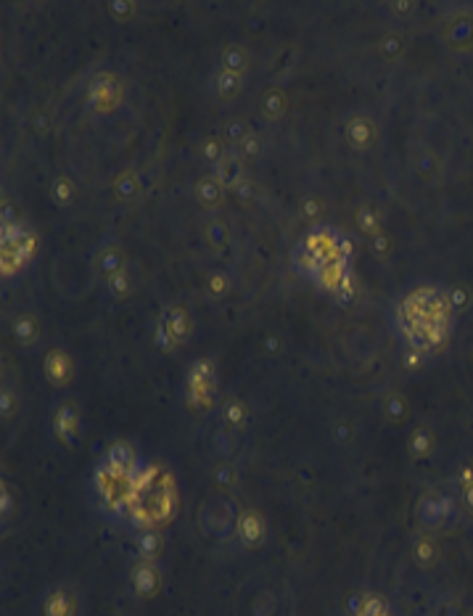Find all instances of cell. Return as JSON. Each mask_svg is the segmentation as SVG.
Instances as JSON below:
<instances>
[{"label":"cell","mask_w":473,"mask_h":616,"mask_svg":"<svg viewBox=\"0 0 473 616\" xmlns=\"http://www.w3.org/2000/svg\"><path fill=\"white\" fill-rule=\"evenodd\" d=\"M225 415H227V421H230L233 426H238V424L243 421V407H241V402H227Z\"/></svg>","instance_id":"1f68e13d"},{"label":"cell","mask_w":473,"mask_h":616,"mask_svg":"<svg viewBox=\"0 0 473 616\" xmlns=\"http://www.w3.org/2000/svg\"><path fill=\"white\" fill-rule=\"evenodd\" d=\"M355 254V241L344 233H336V257L344 262H349V257Z\"/></svg>","instance_id":"484cf974"},{"label":"cell","mask_w":473,"mask_h":616,"mask_svg":"<svg viewBox=\"0 0 473 616\" xmlns=\"http://www.w3.org/2000/svg\"><path fill=\"white\" fill-rule=\"evenodd\" d=\"M50 199L56 202V206H71L74 199H77V186L71 183V178L59 175L50 183Z\"/></svg>","instance_id":"4fadbf2b"},{"label":"cell","mask_w":473,"mask_h":616,"mask_svg":"<svg viewBox=\"0 0 473 616\" xmlns=\"http://www.w3.org/2000/svg\"><path fill=\"white\" fill-rule=\"evenodd\" d=\"M156 342H159V346L162 349H172L175 346V339H172V333H169V328H167V323L164 320H159V326H156Z\"/></svg>","instance_id":"f1b7e54d"},{"label":"cell","mask_w":473,"mask_h":616,"mask_svg":"<svg viewBox=\"0 0 473 616\" xmlns=\"http://www.w3.org/2000/svg\"><path fill=\"white\" fill-rule=\"evenodd\" d=\"M199 154H202L204 164L217 167L227 156L225 141H223V138H217V135H209V138H204L202 146H199Z\"/></svg>","instance_id":"5bb4252c"},{"label":"cell","mask_w":473,"mask_h":616,"mask_svg":"<svg viewBox=\"0 0 473 616\" xmlns=\"http://www.w3.org/2000/svg\"><path fill=\"white\" fill-rule=\"evenodd\" d=\"M11 333L16 336V342L24 344V346H29V344L37 342V318L35 315H16L11 323Z\"/></svg>","instance_id":"8fae6325"},{"label":"cell","mask_w":473,"mask_h":616,"mask_svg":"<svg viewBox=\"0 0 473 616\" xmlns=\"http://www.w3.org/2000/svg\"><path fill=\"white\" fill-rule=\"evenodd\" d=\"M220 69L225 71H233V74H246L248 71V53L243 46H238V43H230V46L223 48V53H220Z\"/></svg>","instance_id":"9c48e42d"},{"label":"cell","mask_w":473,"mask_h":616,"mask_svg":"<svg viewBox=\"0 0 473 616\" xmlns=\"http://www.w3.org/2000/svg\"><path fill=\"white\" fill-rule=\"evenodd\" d=\"M262 154V135L260 132H251L246 141L238 146V156L241 159H257Z\"/></svg>","instance_id":"603a6c76"},{"label":"cell","mask_w":473,"mask_h":616,"mask_svg":"<svg viewBox=\"0 0 473 616\" xmlns=\"http://www.w3.org/2000/svg\"><path fill=\"white\" fill-rule=\"evenodd\" d=\"M162 320L167 323V328H169V333H172V339H175V342H185V339H188L190 315H188V309L183 307V304H169V307L164 309Z\"/></svg>","instance_id":"5b68a950"},{"label":"cell","mask_w":473,"mask_h":616,"mask_svg":"<svg viewBox=\"0 0 473 616\" xmlns=\"http://www.w3.org/2000/svg\"><path fill=\"white\" fill-rule=\"evenodd\" d=\"M236 196L238 199H241V202H248V199H254V193H257V188H254V183H248L246 178L241 180V183H238L236 188Z\"/></svg>","instance_id":"4dcf8cb0"},{"label":"cell","mask_w":473,"mask_h":616,"mask_svg":"<svg viewBox=\"0 0 473 616\" xmlns=\"http://www.w3.org/2000/svg\"><path fill=\"white\" fill-rule=\"evenodd\" d=\"M138 550H141L143 558H154L162 550V537L156 532H143L141 540H138Z\"/></svg>","instance_id":"7402d4cb"},{"label":"cell","mask_w":473,"mask_h":616,"mask_svg":"<svg viewBox=\"0 0 473 616\" xmlns=\"http://www.w3.org/2000/svg\"><path fill=\"white\" fill-rule=\"evenodd\" d=\"M214 178L223 183V188H236L238 183L243 180V164H241V156L230 154V151H227L225 159L214 167Z\"/></svg>","instance_id":"ba28073f"},{"label":"cell","mask_w":473,"mask_h":616,"mask_svg":"<svg viewBox=\"0 0 473 616\" xmlns=\"http://www.w3.org/2000/svg\"><path fill=\"white\" fill-rule=\"evenodd\" d=\"M143 190V183L138 178V172H132V169H125V172H119L114 183H111V193H114V199L117 202H132V199H138Z\"/></svg>","instance_id":"8992f818"},{"label":"cell","mask_w":473,"mask_h":616,"mask_svg":"<svg viewBox=\"0 0 473 616\" xmlns=\"http://www.w3.org/2000/svg\"><path fill=\"white\" fill-rule=\"evenodd\" d=\"M370 249H373V254H376V257H386V254L394 249V241H391L389 233H383V230H381L379 236L370 238Z\"/></svg>","instance_id":"cb8c5ba5"},{"label":"cell","mask_w":473,"mask_h":616,"mask_svg":"<svg viewBox=\"0 0 473 616\" xmlns=\"http://www.w3.org/2000/svg\"><path fill=\"white\" fill-rule=\"evenodd\" d=\"M50 125H53V117H50V111H48V108H37L35 114H32V127H35L40 135L50 132Z\"/></svg>","instance_id":"4316f807"},{"label":"cell","mask_w":473,"mask_h":616,"mask_svg":"<svg viewBox=\"0 0 473 616\" xmlns=\"http://www.w3.org/2000/svg\"><path fill=\"white\" fill-rule=\"evenodd\" d=\"M241 537L246 545H257L262 540V519L257 513H246L241 519Z\"/></svg>","instance_id":"d6986e66"},{"label":"cell","mask_w":473,"mask_h":616,"mask_svg":"<svg viewBox=\"0 0 473 616\" xmlns=\"http://www.w3.org/2000/svg\"><path fill=\"white\" fill-rule=\"evenodd\" d=\"M336 297L341 299V302H352V299L357 297V286H355V275L352 273H346L344 275V281L339 284V288L333 291Z\"/></svg>","instance_id":"d4e9b609"},{"label":"cell","mask_w":473,"mask_h":616,"mask_svg":"<svg viewBox=\"0 0 473 616\" xmlns=\"http://www.w3.org/2000/svg\"><path fill=\"white\" fill-rule=\"evenodd\" d=\"M69 373H71L69 360L61 355V352H50V355H48V376H50L53 384L64 386V381L69 379Z\"/></svg>","instance_id":"e0dca14e"},{"label":"cell","mask_w":473,"mask_h":616,"mask_svg":"<svg viewBox=\"0 0 473 616\" xmlns=\"http://www.w3.org/2000/svg\"><path fill=\"white\" fill-rule=\"evenodd\" d=\"M204 241H206L209 249H214V251L227 249L230 241H233V236H230V227H227L225 220H209V223L204 225Z\"/></svg>","instance_id":"30bf717a"},{"label":"cell","mask_w":473,"mask_h":616,"mask_svg":"<svg viewBox=\"0 0 473 616\" xmlns=\"http://www.w3.org/2000/svg\"><path fill=\"white\" fill-rule=\"evenodd\" d=\"M400 50H402V40H400V37L389 35V37L381 40V53H383V56H391V53L397 56Z\"/></svg>","instance_id":"f546056e"},{"label":"cell","mask_w":473,"mask_h":616,"mask_svg":"<svg viewBox=\"0 0 473 616\" xmlns=\"http://www.w3.org/2000/svg\"><path fill=\"white\" fill-rule=\"evenodd\" d=\"M260 111L264 119H281L288 111V98H285L283 88H267L260 98Z\"/></svg>","instance_id":"52a82bcc"},{"label":"cell","mask_w":473,"mask_h":616,"mask_svg":"<svg viewBox=\"0 0 473 616\" xmlns=\"http://www.w3.org/2000/svg\"><path fill=\"white\" fill-rule=\"evenodd\" d=\"M355 220H357L360 233H365L367 238H373V236H379V233H381V217H379V212H376L373 206H367V204L357 206Z\"/></svg>","instance_id":"9a60e30c"},{"label":"cell","mask_w":473,"mask_h":616,"mask_svg":"<svg viewBox=\"0 0 473 616\" xmlns=\"http://www.w3.org/2000/svg\"><path fill=\"white\" fill-rule=\"evenodd\" d=\"M106 284H108V291H111V297H117V299H127L132 294V288H135V281H132V275L127 273V270H122V273L111 275Z\"/></svg>","instance_id":"ffe728a7"},{"label":"cell","mask_w":473,"mask_h":616,"mask_svg":"<svg viewBox=\"0 0 473 616\" xmlns=\"http://www.w3.org/2000/svg\"><path fill=\"white\" fill-rule=\"evenodd\" d=\"M125 265H127V257H125V251L119 249V246H104V249H98V254H95V260H93L95 273L101 275V278H106V281L111 275L127 270Z\"/></svg>","instance_id":"7a4b0ae2"},{"label":"cell","mask_w":473,"mask_h":616,"mask_svg":"<svg viewBox=\"0 0 473 616\" xmlns=\"http://www.w3.org/2000/svg\"><path fill=\"white\" fill-rule=\"evenodd\" d=\"M323 212H325V199L320 193H304L299 199V214L304 220H318Z\"/></svg>","instance_id":"ac0fdd59"},{"label":"cell","mask_w":473,"mask_h":616,"mask_svg":"<svg viewBox=\"0 0 473 616\" xmlns=\"http://www.w3.org/2000/svg\"><path fill=\"white\" fill-rule=\"evenodd\" d=\"M344 135H346V143L352 146V148H357V151H365V148H370L373 143H376V135H379V130H376V122L370 117H352L349 122H346V127H344Z\"/></svg>","instance_id":"6da1fadb"},{"label":"cell","mask_w":473,"mask_h":616,"mask_svg":"<svg viewBox=\"0 0 473 616\" xmlns=\"http://www.w3.org/2000/svg\"><path fill=\"white\" fill-rule=\"evenodd\" d=\"M251 127H248V122L246 119H230V122H225V130H223V141L227 143V146H241V143L246 141L248 135H251Z\"/></svg>","instance_id":"2e32d148"},{"label":"cell","mask_w":473,"mask_h":616,"mask_svg":"<svg viewBox=\"0 0 473 616\" xmlns=\"http://www.w3.org/2000/svg\"><path fill=\"white\" fill-rule=\"evenodd\" d=\"M241 83H243V77L241 74H233V71H225V69H217L214 71V90L220 98H236L241 93Z\"/></svg>","instance_id":"7c38bea8"},{"label":"cell","mask_w":473,"mask_h":616,"mask_svg":"<svg viewBox=\"0 0 473 616\" xmlns=\"http://www.w3.org/2000/svg\"><path fill=\"white\" fill-rule=\"evenodd\" d=\"M132 11H135V6L127 3V0H114V3H108V13H111L114 19H130Z\"/></svg>","instance_id":"83f0119b"},{"label":"cell","mask_w":473,"mask_h":616,"mask_svg":"<svg viewBox=\"0 0 473 616\" xmlns=\"http://www.w3.org/2000/svg\"><path fill=\"white\" fill-rule=\"evenodd\" d=\"M206 291L212 297H225L227 291H230V275L225 270H212V273L206 275Z\"/></svg>","instance_id":"44dd1931"},{"label":"cell","mask_w":473,"mask_h":616,"mask_svg":"<svg viewBox=\"0 0 473 616\" xmlns=\"http://www.w3.org/2000/svg\"><path fill=\"white\" fill-rule=\"evenodd\" d=\"M193 196H196V202L202 204L204 209H217L223 204V199H225V188H223V183L214 175H206V178L196 180Z\"/></svg>","instance_id":"3957f363"},{"label":"cell","mask_w":473,"mask_h":616,"mask_svg":"<svg viewBox=\"0 0 473 616\" xmlns=\"http://www.w3.org/2000/svg\"><path fill=\"white\" fill-rule=\"evenodd\" d=\"M346 273H349V265L344 260H328L315 270L312 281L318 286H323V288H328V291H336Z\"/></svg>","instance_id":"277c9868"}]
</instances>
